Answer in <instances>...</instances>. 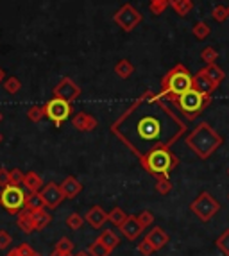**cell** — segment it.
I'll return each mask as SVG.
<instances>
[{
    "instance_id": "cell-36",
    "label": "cell",
    "mask_w": 229,
    "mask_h": 256,
    "mask_svg": "<svg viewBox=\"0 0 229 256\" xmlns=\"http://www.w3.org/2000/svg\"><path fill=\"white\" fill-rule=\"evenodd\" d=\"M24 178H26V172H22L20 168H11L9 170V184L20 186V184H24Z\"/></svg>"
},
{
    "instance_id": "cell-53",
    "label": "cell",
    "mask_w": 229,
    "mask_h": 256,
    "mask_svg": "<svg viewBox=\"0 0 229 256\" xmlns=\"http://www.w3.org/2000/svg\"><path fill=\"white\" fill-rule=\"evenodd\" d=\"M228 199H229V196H228Z\"/></svg>"
},
{
    "instance_id": "cell-17",
    "label": "cell",
    "mask_w": 229,
    "mask_h": 256,
    "mask_svg": "<svg viewBox=\"0 0 229 256\" xmlns=\"http://www.w3.org/2000/svg\"><path fill=\"white\" fill-rule=\"evenodd\" d=\"M60 186H61V192H63L64 199H74V197H77L79 194L82 192L81 181H77L74 176H68V178H64L63 183H61Z\"/></svg>"
},
{
    "instance_id": "cell-44",
    "label": "cell",
    "mask_w": 229,
    "mask_h": 256,
    "mask_svg": "<svg viewBox=\"0 0 229 256\" xmlns=\"http://www.w3.org/2000/svg\"><path fill=\"white\" fill-rule=\"evenodd\" d=\"M50 256H74L72 252H64V251H60V249H54L50 252Z\"/></svg>"
},
{
    "instance_id": "cell-31",
    "label": "cell",
    "mask_w": 229,
    "mask_h": 256,
    "mask_svg": "<svg viewBox=\"0 0 229 256\" xmlns=\"http://www.w3.org/2000/svg\"><path fill=\"white\" fill-rule=\"evenodd\" d=\"M27 118L30 122H40L42 118H45V104L43 106H30L27 110Z\"/></svg>"
},
{
    "instance_id": "cell-15",
    "label": "cell",
    "mask_w": 229,
    "mask_h": 256,
    "mask_svg": "<svg viewBox=\"0 0 229 256\" xmlns=\"http://www.w3.org/2000/svg\"><path fill=\"white\" fill-rule=\"evenodd\" d=\"M145 238H147L148 242L152 244V248L156 249V251H162V249L165 248L166 244L170 242L168 233H166V231L163 230V228H160V226L152 228V230H150L147 233V236H145Z\"/></svg>"
},
{
    "instance_id": "cell-35",
    "label": "cell",
    "mask_w": 229,
    "mask_h": 256,
    "mask_svg": "<svg viewBox=\"0 0 229 256\" xmlns=\"http://www.w3.org/2000/svg\"><path fill=\"white\" fill-rule=\"evenodd\" d=\"M212 16L215 22H218V24H222V22H226L229 18V13H228V8L226 6H215L212 11Z\"/></svg>"
},
{
    "instance_id": "cell-51",
    "label": "cell",
    "mask_w": 229,
    "mask_h": 256,
    "mask_svg": "<svg viewBox=\"0 0 229 256\" xmlns=\"http://www.w3.org/2000/svg\"><path fill=\"white\" fill-rule=\"evenodd\" d=\"M228 13H229V6H228Z\"/></svg>"
},
{
    "instance_id": "cell-16",
    "label": "cell",
    "mask_w": 229,
    "mask_h": 256,
    "mask_svg": "<svg viewBox=\"0 0 229 256\" xmlns=\"http://www.w3.org/2000/svg\"><path fill=\"white\" fill-rule=\"evenodd\" d=\"M84 218L94 230H100V228L104 226V222L108 220V214L100 206H94V208H90L88 212H86Z\"/></svg>"
},
{
    "instance_id": "cell-40",
    "label": "cell",
    "mask_w": 229,
    "mask_h": 256,
    "mask_svg": "<svg viewBox=\"0 0 229 256\" xmlns=\"http://www.w3.org/2000/svg\"><path fill=\"white\" fill-rule=\"evenodd\" d=\"M138 252L144 254V256H152L154 252H156V249L152 248V244L148 242L147 238H144L140 244H138Z\"/></svg>"
},
{
    "instance_id": "cell-18",
    "label": "cell",
    "mask_w": 229,
    "mask_h": 256,
    "mask_svg": "<svg viewBox=\"0 0 229 256\" xmlns=\"http://www.w3.org/2000/svg\"><path fill=\"white\" fill-rule=\"evenodd\" d=\"M16 226L20 228L26 235H30L34 230V220H32V212H29V210H22L20 214L16 215Z\"/></svg>"
},
{
    "instance_id": "cell-38",
    "label": "cell",
    "mask_w": 229,
    "mask_h": 256,
    "mask_svg": "<svg viewBox=\"0 0 229 256\" xmlns=\"http://www.w3.org/2000/svg\"><path fill=\"white\" fill-rule=\"evenodd\" d=\"M216 248L220 249L226 256H229V230H226L218 238H216Z\"/></svg>"
},
{
    "instance_id": "cell-34",
    "label": "cell",
    "mask_w": 229,
    "mask_h": 256,
    "mask_svg": "<svg viewBox=\"0 0 229 256\" xmlns=\"http://www.w3.org/2000/svg\"><path fill=\"white\" fill-rule=\"evenodd\" d=\"M156 190H158V194L166 196V194L172 192V181H170L168 178H158L156 180Z\"/></svg>"
},
{
    "instance_id": "cell-30",
    "label": "cell",
    "mask_w": 229,
    "mask_h": 256,
    "mask_svg": "<svg viewBox=\"0 0 229 256\" xmlns=\"http://www.w3.org/2000/svg\"><path fill=\"white\" fill-rule=\"evenodd\" d=\"M84 222H86V218L82 217V215H79V214H70L66 217V226L70 228V230H74V231L81 230V228L84 226Z\"/></svg>"
},
{
    "instance_id": "cell-5",
    "label": "cell",
    "mask_w": 229,
    "mask_h": 256,
    "mask_svg": "<svg viewBox=\"0 0 229 256\" xmlns=\"http://www.w3.org/2000/svg\"><path fill=\"white\" fill-rule=\"evenodd\" d=\"M172 102L178 106L179 113L184 115L188 120H194L196 116H199L206 108L212 102V95H204L197 90H188L186 94L179 95L178 98H174Z\"/></svg>"
},
{
    "instance_id": "cell-33",
    "label": "cell",
    "mask_w": 229,
    "mask_h": 256,
    "mask_svg": "<svg viewBox=\"0 0 229 256\" xmlns=\"http://www.w3.org/2000/svg\"><path fill=\"white\" fill-rule=\"evenodd\" d=\"M200 60H202L206 64H213V63H216V60H218V52H216L213 47H206V48H202V52H200Z\"/></svg>"
},
{
    "instance_id": "cell-42",
    "label": "cell",
    "mask_w": 229,
    "mask_h": 256,
    "mask_svg": "<svg viewBox=\"0 0 229 256\" xmlns=\"http://www.w3.org/2000/svg\"><path fill=\"white\" fill-rule=\"evenodd\" d=\"M11 244H13V236L9 235L8 231L0 230V249H2V251H6V249L11 248Z\"/></svg>"
},
{
    "instance_id": "cell-47",
    "label": "cell",
    "mask_w": 229,
    "mask_h": 256,
    "mask_svg": "<svg viewBox=\"0 0 229 256\" xmlns=\"http://www.w3.org/2000/svg\"><path fill=\"white\" fill-rule=\"evenodd\" d=\"M34 256H43V254H40V252H34Z\"/></svg>"
},
{
    "instance_id": "cell-39",
    "label": "cell",
    "mask_w": 229,
    "mask_h": 256,
    "mask_svg": "<svg viewBox=\"0 0 229 256\" xmlns=\"http://www.w3.org/2000/svg\"><path fill=\"white\" fill-rule=\"evenodd\" d=\"M136 218H138V222H140L144 228H148L154 222V214L148 212V210H144V212H140V214L136 215Z\"/></svg>"
},
{
    "instance_id": "cell-46",
    "label": "cell",
    "mask_w": 229,
    "mask_h": 256,
    "mask_svg": "<svg viewBox=\"0 0 229 256\" xmlns=\"http://www.w3.org/2000/svg\"><path fill=\"white\" fill-rule=\"evenodd\" d=\"M76 256H90V252L88 251H81V252H77Z\"/></svg>"
},
{
    "instance_id": "cell-19",
    "label": "cell",
    "mask_w": 229,
    "mask_h": 256,
    "mask_svg": "<svg viewBox=\"0 0 229 256\" xmlns=\"http://www.w3.org/2000/svg\"><path fill=\"white\" fill-rule=\"evenodd\" d=\"M32 220H34V230L36 231H42L50 224L52 220V215L48 214L47 210H38V212H32Z\"/></svg>"
},
{
    "instance_id": "cell-45",
    "label": "cell",
    "mask_w": 229,
    "mask_h": 256,
    "mask_svg": "<svg viewBox=\"0 0 229 256\" xmlns=\"http://www.w3.org/2000/svg\"><path fill=\"white\" fill-rule=\"evenodd\" d=\"M6 81V72H4V68L0 66V82H4Z\"/></svg>"
},
{
    "instance_id": "cell-25",
    "label": "cell",
    "mask_w": 229,
    "mask_h": 256,
    "mask_svg": "<svg viewBox=\"0 0 229 256\" xmlns=\"http://www.w3.org/2000/svg\"><path fill=\"white\" fill-rule=\"evenodd\" d=\"M88 252L90 256H110L113 252V249H110L106 244H102L100 240H94V242L88 246Z\"/></svg>"
},
{
    "instance_id": "cell-52",
    "label": "cell",
    "mask_w": 229,
    "mask_h": 256,
    "mask_svg": "<svg viewBox=\"0 0 229 256\" xmlns=\"http://www.w3.org/2000/svg\"><path fill=\"white\" fill-rule=\"evenodd\" d=\"M150 2H156V0H150Z\"/></svg>"
},
{
    "instance_id": "cell-1",
    "label": "cell",
    "mask_w": 229,
    "mask_h": 256,
    "mask_svg": "<svg viewBox=\"0 0 229 256\" xmlns=\"http://www.w3.org/2000/svg\"><path fill=\"white\" fill-rule=\"evenodd\" d=\"M186 124L160 94L145 92L111 126V132L136 158L156 149H170L186 132Z\"/></svg>"
},
{
    "instance_id": "cell-50",
    "label": "cell",
    "mask_w": 229,
    "mask_h": 256,
    "mask_svg": "<svg viewBox=\"0 0 229 256\" xmlns=\"http://www.w3.org/2000/svg\"><path fill=\"white\" fill-rule=\"evenodd\" d=\"M228 176H229V166H228Z\"/></svg>"
},
{
    "instance_id": "cell-6",
    "label": "cell",
    "mask_w": 229,
    "mask_h": 256,
    "mask_svg": "<svg viewBox=\"0 0 229 256\" xmlns=\"http://www.w3.org/2000/svg\"><path fill=\"white\" fill-rule=\"evenodd\" d=\"M26 197L27 194L20 186L8 184L0 190V206L11 215H18L22 210L26 208Z\"/></svg>"
},
{
    "instance_id": "cell-49",
    "label": "cell",
    "mask_w": 229,
    "mask_h": 256,
    "mask_svg": "<svg viewBox=\"0 0 229 256\" xmlns=\"http://www.w3.org/2000/svg\"><path fill=\"white\" fill-rule=\"evenodd\" d=\"M0 144H2V134H0Z\"/></svg>"
},
{
    "instance_id": "cell-22",
    "label": "cell",
    "mask_w": 229,
    "mask_h": 256,
    "mask_svg": "<svg viewBox=\"0 0 229 256\" xmlns=\"http://www.w3.org/2000/svg\"><path fill=\"white\" fill-rule=\"evenodd\" d=\"M47 208L45 206V201H43V197L40 192H29L26 197V210L29 212H38V210Z\"/></svg>"
},
{
    "instance_id": "cell-11",
    "label": "cell",
    "mask_w": 229,
    "mask_h": 256,
    "mask_svg": "<svg viewBox=\"0 0 229 256\" xmlns=\"http://www.w3.org/2000/svg\"><path fill=\"white\" fill-rule=\"evenodd\" d=\"M40 194H42L43 201H45V206H47L48 210H56L61 202L64 201V196H63V192H61V186L60 184L52 183V181L47 184H43V188L40 190Z\"/></svg>"
},
{
    "instance_id": "cell-10",
    "label": "cell",
    "mask_w": 229,
    "mask_h": 256,
    "mask_svg": "<svg viewBox=\"0 0 229 256\" xmlns=\"http://www.w3.org/2000/svg\"><path fill=\"white\" fill-rule=\"evenodd\" d=\"M81 95V88L77 86V82L70 77H63L54 88V97L63 98V100H68V102H74L77 100Z\"/></svg>"
},
{
    "instance_id": "cell-37",
    "label": "cell",
    "mask_w": 229,
    "mask_h": 256,
    "mask_svg": "<svg viewBox=\"0 0 229 256\" xmlns=\"http://www.w3.org/2000/svg\"><path fill=\"white\" fill-rule=\"evenodd\" d=\"M170 6L168 0H156V2H150L148 4V9H150V13L152 14H162L165 13V9Z\"/></svg>"
},
{
    "instance_id": "cell-48",
    "label": "cell",
    "mask_w": 229,
    "mask_h": 256,
    "mask_svg": "<svg viewBox=\"0 0 229 256\" xmlns=\"http://www.w3.org/2000/svg\"><path fill=\"white\" fill-rule=\"evenodd\" d=\"M0 122H2V113H0Z\"/></svg>"
},
{
    "instance_id": "cell-21",
    "label": "cell",
    "mask_w": 229,
    "mask_h": 256,
    "mask_svg": "<svg viewBox=\"0 0 229 256\" xmlns=\"http://www.w3.org/2000/svg\"><path fill=\"white\" fill-rule=\"evenodd\" d=\"M43 180L42 176H38L36 172H26V178H24V186L29 190V192H40L43 188Z\"/></svg>"
},
{
    "instance_id": "cell-13",
    "label": "cell",
    "mask_w": 229,
    "mask_h": 256,
    "mask_svg": "<svg viewBox=\"0 0 229 256\" xmlns=\"http://www.w3.org/2000/svg\"><path fill=\"white\" fill-rule=\"evenodd\" d=\"M216 88H218V86H216L202 70H199V72L194 76V90L200 92V94H204V95H212Z\"/></svg>"
},
{
    "instance_id": "cell-41",
    "label": "cell",
    "mask_w": 229,
    "mask_h": 256,
    "mask_svg": "<svg viewBox=\"0 0 229 256\" xmlns=\"http://www.w3.org/2000/svg\"><path fill=\"white\" fill-rule=\"evenodd\" d=\"M56 249H60V251H64V252H72L74 251V244L70 238H66V236H63V238L58 240V244H56Z\"/></svg>"
},
{
    "instance_id": "cell-4",
    "label": "cell",
    "mask_w": 229,
    "mask_h": 256,
    "mask_svg": "<svg viewBox=\"0 0 229 256\" xmlns=\"http://www.w3.org/2000/svg\"><path fill=\"white\" fill-rule=\"evenodd\" d=\"M144 168L152 176V178H168V174L179 165V158L170 149H156L148 152L142 160Z\"/></svg>"
},
{
    "instance_id": "cell-24",
    "label": "cell",
    "mask_w": 229,
    "mask_h": 256,
    "mask_svg": "<svg viewBox=\"0 0 229 256\" xmlns=\"http://www.w3.org/2000/svg\"><path fill=\"white\" fill-rule=\"evenodd\" d=\"M134 72V66L129 60H120L118 63L114 64V74L120 77V79H129Z\"/></svg>"
},
{
    "instance_id": "cell-7",
    "label": "cell",
    "mask_w": 229,
    "mask_h": 256,
    "mask_svg": "<svg viewBox=\"0 0 229 256\" xmlns=\"http://www.w3.org/2000/svg\"><path fill=\"white\" fill-rule=\"evenodd\" d=\"M190 210L194 212V215H197V218L202 222L212 220L216 215V212L220 210V204L215 197L210 192H200L199 196L190 202Z\"/></svg>"
},
{
    "instance_id": "cell-27",
    "label": "cell",
    "mask_w": 229,
    "mask_h": 256,
    "mask_svg": "<svg viewBox=\"0 0 229 256\" xmlns=\"http://www.w3.org/2000/svg\"><path fill=\"white\" fill-rule=\"evenodd\" d=\"M98 240H100L102 244H106V246L110 249H114L120 244V238L116 235H114V233L111 230H104V231H102L100 235H98Z\"/></svg>"
},
{
    "instance_id": "cell-32",
    "label": "cell",
    "mask_w": 229,
    "mask_h": 256,
    "mask_svg": "<svg viewBox=\"0 0 229 256\" xmlns=\"http://www.w3.org/2000/svg\"><path fill=\"white\" fill-rule=\"evenodd\" d=\"M34 252L36 251H32V248H30L29 244H20L14 249H11L6 256H34Z\"/></svg>"
},
{
    "instance_id": "cell-28",
    "label": "cell",
    "mask_w": 229,
    "mask_h": 256,
    "mask_svg": "<svg viewBox=\"0 0 229 256\" xmlns=\"http://www.w3.org/2000/svg\"><path fill=\"white\" fill-rule=\"evenodd\" d=\"M192 34L196 36L197 40H206L212 34V27L206 22H197L196 26H194V29H192Z\"/></svg>"
},
{
    "instance_id": "cell-23",
    "label": "cell",
    "mask_w": 229,
    "mask_h": 256,
    "mask_svg": "<svg viewBox=\"0 0 229 256\" xmlns=\"http://www.w3.org/2000/svg\"><path fill=\"white\" fill-rule=\"evenodd\" d=\"M168 2H170V8L174 9L179 16H186L192 9H194V0H168Z\"/></svg>"
},
{
    "instance_id": "cell-3",
    "label": "cell",
    "mask_w": 229,
    "mask_h": 256,
    "mask_svg": "<svg viewBox=\"0 0 229 256\" xmlns=\"http://www.w3.org/2000/svg\"><path fill=\"white\" fill-rule=\"evenodd\" d=\"M194 88V77L188 72V68L184 64H176L174 68L168 70L165 74V77L162 79V95L163 98L174 100L179 95L186 94L188 90Z\"/></svg>"
},
{
    "instance_id": "cell-43",
    "label": "cell",
    "mask_w": 229,
    "mask_h": 256,
    "mask_svg": "<svg viewBox=\"0 0 229 256\" xmlns=\"http://www.w3.org/2000/svg\"><path fill=\"white\" fill-rule=\"evenodd\" d=\"M9 184V170L0 166V186H8Z\"/></svg>"
},
{
    "instance_id": "cell-26",
    "label": "cell",
    "mask_w": 229,
    "mask_h": 256,
    "mask_svg": "<svg viewBox=\"0 0 229 256\" xmlns=\"http://www.w3.org/2000/svg\"><path fill=\"white\" fill-rule=\"evenodd\" d=\"M128 217L129 215L124 212L122 208H118V206H114L113 210H111L110 214H108V220L111 222V224H114L116 228H120L124 224V222L128 220Z\"/></svg>"
},
{
    "instance_id": "cell-20",
    "label": "cell",
    "mask_w": 229,
    "mask_h": 256,
    "mask_svg": "<svg viewBox=\"0 0 229 256\" xmlns=\"http://www.w3.org/2000/svg\"><path fill=\"white\" fill-rule=\"evenodd\" d=\"M202 72L206 74V76H208L210 79H212V81L215 82L216 86H220V84H222V81L226 79V72H224V70H222L216 63L206 64V66L202 68Z\"/></svg>"
},
{
    "instance_id": "cell-9",
    "label": "cell",
    "mask_w": 229,
    "mask_h": 256,
    "mask_svg": "<svg viewBox=\"0 0 229 256\" xmlns=\"http://www.w3.org/2000/svg\"><path fill=\"white\" fill-rule=\"evenodd\" d=\"M113 20L122 30H126V32H131V30H134L136 27L142 24V20H144V14H142L140 11L134 8V6L124 4L122 8L114 13Z\"/></svg>"
},
{
    "instance_id": "cell-14",
    "label": "cell",
    "mask_w": 229,
    "mask_h": 256,
    "mask_svg": "<svg viewBox=\"0 0 229 256\" xmlns=\"http://www.w3.org/2000/svg\"><path fill=\"white\" fill-rule=\"evenodd\" d=\"M120 230H122V235L126 236L128 240H136L138 236L142 235V233H144L145 228L142 226L140 222H138V218L132 217V215H129L128 220L120 226Z\"/></svg>"
},
{
    "instance_id": "cell-8",
    "label": "cell",
    "mask_w": 229,
    "mask_h": 256,
    "mask_svg": "<svg viewBox=\"0 0 229 256\" xmlns=\"http://www.w3.org/2000/svg\"><path fill=\"white\" fill-rule=\"evenodd\" d=\"M70 115H72V102L58 97H52L48 102H45V118L50 120L56 128H61L70 118Z\"/></svg>"
},
{
    "instance_id": "cell-12",
    "label": "cell",
    "mask_w": 229,
    "mask_h": 256,
    "mask_svg": "<svg viewBox=\"0 0 229 256\" xmlns=\"http://www.w3.org/2000/svg\"><path fill=\"white\" fill-rule=\"evenodd\" d=\"M72 126L77 131L90 132V131H94V129H97L98 122L94 115H90L86 111H77L76 115L72 116Z\"/></svg>"
},
{
    "instance_id": "cell-2",
    "label": "cell",
    "mask_w": 229,
    "mask_h": 256,
    "mask_svg": "<svg viewBox=\"0 0 229 256\" xmlns=\"http://www.w3.org/2000/svg\"><path fill=\"white\" fill-rule=\"evenodd\" d=\"M186 147L196 154L199 160H208L213 156L218 147L224 144V138L208 124V122H199L192 129L184 138Z\"/></svg>"
},
{
    "instance_id": "cell-29",
    "label": "cell",
    "mask_w": 229,
    "mask_h": 256,
    "mask_svg": "<svg viewBox=\"0 0 229 256\" xmlns=\"http://www.w3.org/2000/svg\"><path fill=\"white\" fill-rule=\"evenodd\" d=\"M20 88H22V82H20V79L18 77H8L4 81V90H6V94H9V95H16L18 92H20Z\"/></svg>"
}]
</instances>
